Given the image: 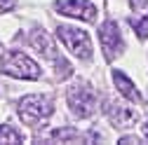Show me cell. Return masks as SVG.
<instances>
[{"label":"cell","instance_id":"obj_9","mask_svg":"<svg viewBox=\"0 0 148 145\" xmlns=\"http://www.w3.org/2000/svg\"><path fill=\"white\" fill-rule=\"evenodd\" d=\"M113 82H115V87H118V91L125 96V98H129V101H141V94L136 91V87H134V82L129 80L125 72H120V70H115L113 72Z\"/></svg>","mask_w":148,"mask_h":145},{"label":"cell","instance_id":"obj_12","mask_svg":"<svg viewBox=\"0 0 148 145\" xmlns=\"http://www.w3.org/2000/svg\"><path fill=\"white\" fill-rule=\"evenodd\" d=\"M129 24L134 26V30H136V35H139L141 40L148 38V14L141 16V19H129Z\"/></svg>","mask_w":148,"mask_h":145},{"label":"cell","instance_id":"obj_1","mask_svg":"<svg viewBox=\"0 0 148 145\" xmlns=\"http://www.w3.org/2000/svg\"><path fill=\"white\" fill-rule=\"evenodd\" d=\"M0 70L7 72L12 77H19V80H38L42 72H40V66L31 61L26 54L16 51V49H10L3 54V59H0Z\"/></svg>","mask_w":148,"mask_h":145},{"label":"cell","instance_id":"obj_14","mask_svg":"<svg viewBox=\"0 0 148 145\" xmlns=\"http://www.w3.org/2000/svg\"><path fill=\"white\" fill-rule=\"evenodd\" d=\"M141 131H143V138H148V122L143 124V129H141Z\"/></svg>","mask_w":148,"mask_h":145},{"label":"cell","instance_id":"obj_5","mask_svg":"<svg viewBox=\"0 0 148 145\" xmlns=\"http://www.w3.org/2000/svg\"><path fill=\"white\" fill-rule=\"evenodd\" d=\"M31 42H33L35 51H38L42 59H47V61H52L54 66H57V72H59V66H61V70H64V77H66V75H71V66L64 61V56L59 54V49L54 47L52 38H49V35H47L45 30H35V33L31 35Z\"/></svg>","mask_w":148,"mask_h":145},{"label":"cell","instance_id":"obj_15","mask_svg":"<svg viewBox=\"0 0 148 145\" xmlns=\"http://www.w3.org/2000/svg\"><path fill=\"white\" fill-rule=\"evenodd\" d=\"M0 51H3V45H0Z\"/></svg>","mask_w":148,"mask_h":145},{"label":"cell","instance_id":"obj_8","mask_svg":"<svg viewBox=\"0 0 148 145\" xmlns=\"http://www.w3.org/2000/svg\"><path fill=\"white\" fill-rule=\"evenodd\" d=\"M106 115L108 119L113 122V126H132L136 122V110H132L129 105H122V103H113V101H108L106 105Z\"/></svg>","mask_w":148,"mask_h":145},{"label":"cell","instance_id":"obj_10","mask_svg":"<svg viewBox=\"0 0 148 145\" xmlns=\"http://www.w3.org/2000/svg\"><path fill=\"white\" fill-rule=\"evenodd\" d=\"M49 138H52V140H59V143H78V140H85L82 133H78L75 129H71V126H64V129L52 131Z\"/></svg>","mask_w":148,"mask_h":145},{"label":"cell","instance_id":"obj_11","mask_svg":"<svg viewBox=\"0 0 148 145\" xmlns=\"http://www.w3.org/2000/svg\"><path fill=\"white\" fill-rule=\"evenodd\" d=\"M0 143H7V145H14V143H24V136L10 124H3L0 126Z\"/></svg>","mask_w":148,"mask_h":145},{"label":"cell","instance_id":"obj_3","mask_svg":"<svg viewBox=\"0 0 148 145\" xmlns=\"http://www.w3.org/2000/svg\"><path fill=\"white\" fill-rule=\"evenodd\" d=\"M57 38L78 59H92V42H89V35L85 30L73 28V26H57Z\"/></svg>","mask_w":148,"mask_h":145},{"label":"cell","instance_id":"obj_13","mask_svg":"<svg viewBox=\"0 0 148 145\" xmlns=\"http://www.w3.org/2000/svg\"><path fill=\"white\" fill-rule=\"evenodd\" d=\"M14 7V0H0V9H12Z\"/></svg>","mask_w":148,"mask_h":145},{"label":"cell","instance_id":"obj_4","mask_svg":"<svg viewBox=\"0 0 148 145\" xmlns=\"http://www.w3.org/2000/svg\"><path fill=\"white\" fill-rule=\"evenodd\" d=\"M66 101L75 117H89L97 110V96L87 84H73L66 94Z\"/></svg>","mask_w":148,"mask_h":145},{"label":"cell","instance_id":"obj_7","mask_svg":"<svg viewBox=\"0 0 148 145\" xmlns=\"http://www.w3.org/2000/svg\"><path fill=\"white\" fill-rule=\"evenodd\" d=\"M57 12L66 16H75L82 21H97V14H99L89 0H64V3H57Z\"/></svg>","mask_w":148,"mask_h":145},{"label":"cell","instance_id":"obj_6","mask_svg":"<svg viewBox=\"0 0 148 145\" xmlns=\"http://www.w3.org/2000/svg\"><path fill=\"white\" fill-rule=\"evenodd\" d=\"M99 40H101V47H103V54L108 61L118 59L122 49H125V40L120 35V28L115 21H106L101 28H99Z\"/></svg>","mask_w":148,"mask_h":145},{"label":"cell","instance_id":"obj_2","mask_svg":"<svg viewBox=\"0 0 148 145\" xmlns=\"http://www.w3.org/2000/svg\"><path fill=\"white\" fill-rule=\"evenodd\" d=\"M54 112V105L47 96H24L19 101V117L26 124H38L42 119H47Z\"/></svg>","mask_w":148,"mask_h":145}]
</instances>
